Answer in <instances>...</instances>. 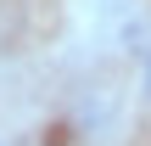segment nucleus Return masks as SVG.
<instances>
[{"label":"nucleus","mask_w":151,"mask_h":146,"mask_svg":"<svg viewBox=\"0 0 151 146\" xmlns=\"http://www.w3.org/2000/svg\"><path fill=\"white\" fill-rule=\"evenodd\" d=\"M140 101L151 107V45H146V56H140Z\"/></svg>","instance_id":"1"},{"label":"nucleus","mask_w":151,"mask_h":146,"mask_svg":"<svg viewBox=\"0 0 151 146\" xmlns=\"http://www.w3.org/2000/svg\"><path fill=\"white\" fill-rule=\"evenodd\" d=\"M0 146H6V141H0Z\"/></svg>","instance_id":"2"}]
</instances>
